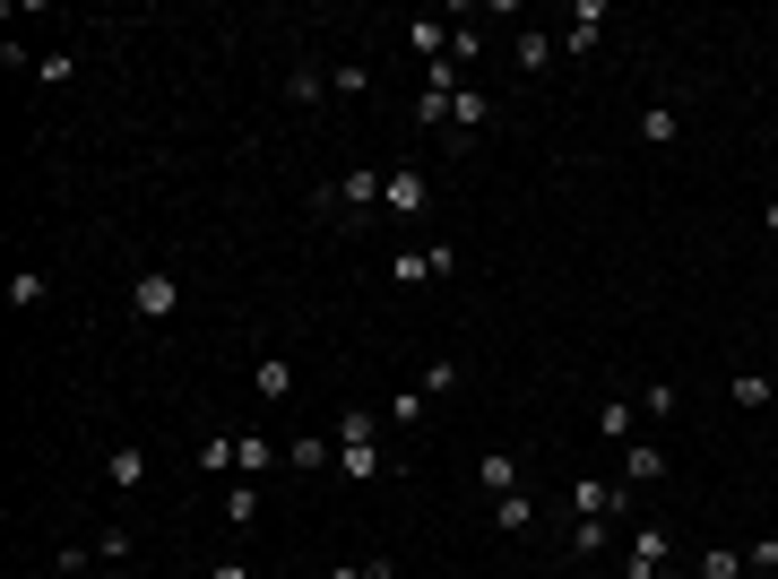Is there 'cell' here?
I'll use <instances>...</instances> for the list:
<instances>
[{
	"label": "cell",
	"instance_id": "cell-26",
	"mask_svg": "<svg viewBox=\"0 0 778 579\" xmlns=\"http://www.w3.org/2000/svg\"><path fill=\"white\" fill-rule=\"evenodd\" d=\"M363 79H372L363 61H337V70H330V87H337V96H363Z\"/></svg>",
	"mask_w": 778,
	"mask_h": 579
},
{
	"label": "cell",
	"instance_id": "cell-16",
	"mask_svg": "<svg viewBox=\"0 0 778 579\" xmlns=\"http://www.w3.org/2000/svg\"><path fill=\"white\" fill-rule=\"evenodd\" d=\"M330 459H337V442H303V433H295V450H286L295 475H312V467H330Z\"/></svg>",
	"mask_w": 778,
	"mask_h": 579
},
{
	"label": "cell",
	"instance_id": "cell-31",
	"mask_svg": "<svg viewBox=\"0 0 778 579\" xmlns=\"http://www.w3.org/2000/svg\"><path fill=\"white\" fill-rule=\"evenodd\" d=\"M87 579H105V571H87Z\"/></svg>",
	"mask_w": 778,
	"mask_h": 579
},
{
	"label": "cell",
	"instance_id": "cell-2",
	"mask_svg": "<svg viewBox=\"0 0 778 579\" xmlns=\"http://www.w3.org/2000/svg\"><path fill=\"white\" fill-rule=\"evenodd\" d=\"M130 312H139V321H173V312H182V286H173L165 268H139V277H130Z\"/></svg>",
	"mask_w": 778,
	"mask_h": 579
},
{
	"label": "cell",
	"instance_id": "cell-15",
	"mask_svg": "<svg viewBox=\"0 0 778 579\" xmlns=\"http://www.w3.org/2000/svg\"><path fill=\"white\" fill-rule=\"evenodd\" d=\"M528 519H537V502H528V493H502V502H493V528H502V536H519Z\"/></svg>",
	"mask_w": 778,
	"mask_h": 579
},
{
	"label": "cell",
	"instance_id": "cell-6",
	"mask_svg": "<svg viewBox=\"0 0 778 579\" xmlns=\"http://www.w3.org/2000/svg\"><path fill=\"white\" fill-rule=\"evenodd\" d=\"M674 563V536L667 528H641V536H632V579H658Z\"/></svg>",
	"mask_w": 778,
	"mask_h": 579
},
{
	"label": "cell",
	"instance_id": "cell-12",
	"mask_svg": "<svg viewBox=\"0 0 778 579\" xmlns=\"http://www.w3.org/2000/svg\"><path fill=\"white\" fill-rule=\"evenodd\" d=\"M450 35H458V26H442V17H416V26H407V44H416L424 61H450Z\"/></svg>",
	"mask_w": 778,
	"mask_h": 579
},
{
	"label": "cell",
	"instance_id": "cell-13",
	"mask_svg": "<svg viewBox=\"0 0 778 579\" xmlns=\"http://www.w3.org/2000/svg\"><path fill=\"white\" fill-rule=\"evenodd\" d=\"M597 35H606V0H579V9H571V52H588Z\"/></svg>",
	"mask_w": 778,
	"mask_h": 579
},
{
	"label": "cell",
	"instance_id": "cell-1",
	"mask_svg": "<svg viewBox=\"0 0 778 579\" xmlns=\"http://www.w3.org/2000/svg\"><path fill=\"white\" fill-rule=\"evenodd\" d=\"M337 467H346V475H355V484H372V475H381V442H372V415H363V407H346V415H337Z\"/></svg>",
	"mask_w": 778,
	"mask_h": 579
},
{
	"label": "cell",
	"instance_id": "cell-5",
	"mask_svg": "<svg viewBox=\"0 0 778 579\" xmlns=\"http://www.w3.org/2000/svg\"><path fill=\"white\" fill-rule=\"evenodd\" d=\"M105 484L112 493H139V484H147V450H139V442H112L105 450Z\"/></svg>",
	"mask_w": 778,
	"mask_h": 579
},
{
	"label": "cell",
	"instance_id": "cell-10",
	"mask_svg": "<svg viewBox=\"0 0 778 579\" xmlns=\"http://www.w3.org/2000/svg\"><path fill=\"white\" fill-rule=\"evenodd\" d=\"M511 61H519V70L537 79V70L554 61V35H546V26H519V44H511Z\"/></svg>",
	"mask_w": 778,
	"mask_h": 579
},
{
	"label": "cell",
	"instance_id": "cell-29",
	"mask_svg": "<svg viewBox=\"0 0 778 579\" xmlns=\"http://www.w3.org/2000/svg\"><path fill=\"white\" fill-rule=\"evenodd\" d=\"M330 579H363V563H337V571H330Z\"/></svg>",
	"mask_w": 778,
	"mask_h": 579
},
{
	"label": "cell",
	"instance_id": "cell-9",
	"mask_svg": "<svg viewBox=\"0 0 778 579\" xmlns=\"http://www.w3.org/2000/svg\"><path fill=\"white\" fill-rule=\"evenodd\" d=\"M251 389H260V398L277 407V398L295 389V363H286V354H260V363H251Z\"/></svg>",
	"mask_w": 778,
	"mask_h": 579
},
{
	"label": "cell",
	"instance_id": "cell-23",
	"mask_svg": "<svg viewBox=\"0 0 778 579\" xmlns=\"http://www.w3.org/2000/svg\"><path fill=\"white\" fill-rule=\"evenodd\" d=\"M727 389H735V407H770V372H735Z\"/></svg>",
	"mask_w": 778,
	"mask_h": 579
},
{
	"label": "cell",
	"instance_id": "cell-3",
	"mask_svg": "<svg viewBox=\"0 0 778 579\" xmlns=\"http://www.w3.org/2000/svg\"><path fill=\"white\" fill-rule=\"evenodd\" d=\"M381 208H390V217H424V173H416V165L381 173Z\"/></svg>",
	"mask_w": 778,
	"mask_h": 579
},
{
	"label": "cell",
	"instance_id": "cell-24",
	"mask_svg": "<svg viewBox=\"0 0 778 579\" xmlns=\"http://www.w3.org/2000/svg\"><path fill=\"white\" fill-rule=\"evenodd\" d=\"M597 433H606V442H632V407L606 398V407H597Z\"/></svg>",
	"mask_w": 778,
	"mask_h": 579
},
{
	"label": "cell",
	"instance_id": "cell-30",
	"mask_svg": "<svg viewBox=\"0 0 778 579\" xmlns=\"http://www.w3.org/2000/svg\"><path fill=\"white\" fill-rule=\"evenodd\" d=\"M762 217H770V233H778V200H770V208H762Z\"/></svg>",
	"mask_w": 778,
	"mask_h": 579
},
{
	"label": "cell",
	"instance_id": "cell-7",
	"mask_svg": "<svg viewBox=\"0 0 778 579\" xmlns=\"http://www.w3.org/2000/svg\"><path fill=\"white\" fill-rule=\"evenodd\" d=\"M658 475H667V450H658V442H623V484H632V493L658 484Z\"/></svg>",
	"mask_w": 778,
	"mask_h": 579
},
{
	"label": "cell",
	"instance_id": "cell-20",
	"mask_svg": "<svg viewBox=\"0 0 778 579\" xmlns=\"http://www.w3.org/2000/svg\"><path fill=\"white\" fill-rule=\"evenodd\" d=\"M701 579H744V554H735V545H709V554H701Z\"/></svg>",
	"mask_w": 778,
	"mask_h": 579
},
{
	"label": "cell",
	"instance_id": "cell-17",
	"mask_svg": "<svg viewBox=\"0 0 778 579\" xmlns=\"http://www.w3.org/2000/svg\"><path fill=\"white\" fill-rule=\"evenodd\" d=\"M251 519H260V493H251V475H242V484L225 493V528H251Z\"/></svg>",
	"mask_w": 778,
	"mask_h": 579
},
{
	"label": "cell",
	"instance_id": "cell-25",
	"mask_svg": "<svg viewBox=\"0 0 778 579\" xmlns=\"http://www.w3.org/2000/svg\"><path fill=\"white\" fill-rule=\"evenodd\" d=\"M234 450H242V442H200V475H225V467H234Z\"/></svg>",
	"mask_w": 778,
	"mask_h": 579
},
{
	"label": "cell",
	"instance_id": "cell-11",
	"mask_svg": "<svg viewBox=\"0 0 778 579\" xmlns=\"http://www.w3.org/2000/svg\"><path fill=\"white\" fill-rule=\"evenodd\" d=\"M641 138H649V147H674V138H683V113H674V105H641Z\"/></svg>",
	"mask_w": 778,
	"mask_h": 579
},
{
	"label": "cell",
	"instance_id": "cell-21",
	"mask_svg": "<svg viewBox=\"0 0 778 579\" xmlns=\"http://www.w3.org/2000/svg\"><path fill=\"white\" fill-rule=\"evenodd\" d=\"M390 277H398V286H424V277H433V251H398Z\"/></svg>",
	"mask_w": 778,
	"mask_h": 579
},
{
	"label": "cell",
	"instance_id": "cell-18",
	"mask_svg": "<svg viewBox=\"0 0 778 579\" xmlns=\"http://www.w3.org/2000/svg\"><path fill=\"white\" fill-rule=\"evenodd\" d=\"M484 113H493V96H476V87H458V105H450V121H458V130H484Z\"/></svg>",
	"mask_w": 778,
	"mask_h": 579
},
{
	"label": "cell",
	"instance_id": "cell-8",
	"mask_svg": "<svg viewBox=\"0 0 778 579\" xmlns=\"http://www.w3.org/2000/svg\"><path fill=\"white\" fill-rule=\"evenodd\" d=\"M476 484H484L493 502H502V493H519V459H511V450H484V459H476Z\"/></svg>",
	"mask_w": 778,
	"mask_h": 579
},
{
	"label": "cell",
	"instance_id": "cell-14",
	"mask_svg": "<svg viewBox=\"0 0 778 579\" xmlns=\"http://www.w3.org/2000/svg\"><path fill=\"white\" fill-rule=\"evenodd\" d=\"M337 200H346V208H381V173H372V165H363V173H346V182H337Z\"/></svg>",
	"mask_w": 778,
	"mask_h": 579
},
{
	"label": "cell",
	"instance_id": "cell-4",
	"mask_svg": "<svg viewBox=\"0 0 778 579\" xmlns=\"http://www.w3.org/2000/svg\"><path fill=\"white\" fill-rule=\"evenodd\" d=\"M623 502H632V484H597V475L571 484V510H579V519H614Z\"/></svg>",
	"mask_w": 778,
	"mask_h": 579
},
{
	"label": "cell",
	"instance_id": "cell-22",
	"mask_svg": "<svg viewBox=\"0 0 778 579\" xmlns=\"http://www.w3.org/2000/svg\"><path fill=\"white\" fill-rule=\"evenodd\" d=\"M9 303L35 312V303H44V268H17V277H9Z\"/></svg>",
	"mask_w": 778,
	"mask_h": 579
},
{
	"label": "cell",
	"instance_id": "cell-19",
	"mask_svg": "<svg viewBox=\"0 0 778 579\" xmlns=\"http://www.w3.org/2000/svg\"><path fill=\"white\" fill-rule=\"evenodd\" d=\"M242 475H260V467H277V442H260V433H242V450H234Z\"/></svg>",
	"mask_w": 778,
	"mask_h": 579
},
{
	"label": "cell",
	"instance_id": "cell-27",
	"mask_svg": "<svg viewBox=\"0 0 778 579\" xmlns=\"http://www.w3.org/2000/svg\"><path fill=\"white\" fill-rule=\"evenodd\" d=\"M450 381H458V363H433V372H416V389H424V398H450Z\"/></svg>",
	"mask_w": 778,
	"mask_h": 579
},
{
	"label": "cell",
	"instance_id": "cell-28",
	"mask_svg": "<svg viewBox=\"0 0 778 579\" xmlns=\"http://www.w3.org/2000/svg\"><path fill=\"white\" fill-rule=\"evenodd\" d=\"M208 579H251V571H242V563H217V571H208Z\"/></svg>",
	"mask_w": 778,
	"mask_h": 579
}]
</instances>
